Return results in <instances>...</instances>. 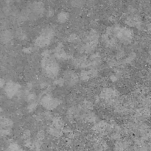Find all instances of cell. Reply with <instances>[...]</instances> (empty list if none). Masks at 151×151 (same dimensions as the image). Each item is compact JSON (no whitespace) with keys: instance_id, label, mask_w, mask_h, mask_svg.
<instances>
[{"instance_id":"277c9868","label":"cell","mask_w":151,"mask_h":151,"mask_svg":"<svg viewBox=\"0 0 151 151\" xmlns=\"http://www.w3.org/2000/svg\"><path fill=\"white\" fill-rule=\"evenodd\" d=\"M55 36V32L52 28L48 27L44 29L35 39V44L40 48H44L51 43Z\"/></svg>"},{"instance_id":"ac0fdd59","label":"cell","mask_w":151,"mask_h":151,"mask_svg":"<svg viewBox=\"0 0 151 151\" xmlns=\"http://www.w3.org/2000/svg\"><path fill=\"white\" fill-rule=\"evenodd\" d=\"M50 1H53V0H50Z\"/></svg>"},{"instance_id":"2e32d148","label":"cell","mask_w":151,"mask_h":151,"mask_svg":"<svg viewBox=\"0 0 151 151\" xmlns=\"http://www.w3.org/2000/svg\"><path fill=\"white\" fill-rule=\"evenodd\" d=\"M5 85V81H4V79H0V87L1 88H3Z\"/></svg>"},{"instance_id":"5bb4252c","label":"cell","mask_w":151,"mask_h":151,"mask_svg":"<svg viewBox=\"0 0 151 151\" xmlns=\"http://www.w3.org/2000/svg\"><path fill=\"white\" fill-rule=\"evenodd\" d=\"M23 51H24V52L26 53V54H29V53L32 52V48H31V47H27V48L24 49Z\"/></svg>"},{"instance_id":"6da1fadb","label":"cell","mask_w":151,"mask_h":151,"mask_svg":"<svg viewBox=\"0 0 151 151\" xmlns=\"http://www.w3.org/2000/svg\"><path fill=\"white\" fill-rule=\"evenodd\" d=\"M44 13V4L41 1H34L27 6L23 13L19 16V19L21 21H35L42 17Z\"/></svg>"},{"instance_id":"ba28073f","label":"cell","mask_w":151,"mask_h":151,"mask_svg":"<svg viewBox=\"0 0 151 151\" xmlns=\"http://www.w3.org/2000/svg\"><path fill=\"white\" fill-rule=\"evenodd\" d=\"M13 35L10 30H4L0 34V41L2 44H8L12 41Z\"/></svg>"},{"instance_id":"3957f363","label":"cell","mask_w":151,"mask_h":151,"mask_svg":"<svg viewBox=\"0 0 151 151\" xmlns=\"http://www.w3.org/2000/svg\"><path fill=\"white\" fill-rule=\"evenodd\" d=\"M111 35H114L116 39H119L122 43L128 44L131 42L134 38V31L125 27L115 26L114 27H111Z\"/></svg>"},{"instance_id":"7a4b0ae2","label":"cell","mask_w":151,"mask_h":151,"mask_svg":"<svg viewBox=\"0 0 151 151\" xmlns=\"http://www.w3.org/2000/svg\"><path fill=\"white\" fill-rule=\"evenodd\" d=\"M41 66L46 75L50 78H55L60 72V66L54 56H52L50 52L46 50L42 53Z\"/></svg>"},{"instance_id":"9a60e30c","label":"cell","mask_w":151,"mask_h":151,"mask_svg":"<svg viewBox=\"0 0 151 151\" xmlns=\"http://www.w3.org/2000/svg\"><path fill=\"white\" fill-rule=\"evenodd\" d=\"M47 15L49 16V17H52L53 15H54V11H53V10H52V9H50V10H48V12H47Z\"/></svg>"},{"instance_id":"e0dca14e","label":"cell","mask_w":151,"mask_h":151,"mask_svg":"<svg viewBox=\"0 0 151 151\" xmlns=\"http://www.w3.org/2000/svg\"><path fill=\"white\" fill-rule=\"evenodd\" d=\"M1 112H2V109H1V108H0V114H1Z\"/></svg>"},{"instance_id":"8fae6325","label":"cell","mask_w":151,"mask_h":151,"mask_svg":"<svg viewBox=\"0 0 151 151\" xmlns=\"http://www.w3.org/2000/svg\"><path fill=\"white\" fill-rule=\"evenodd\" d=\"M37 106H38V103L36 102H30V103L28 106V110H29V111H35V109L37 108Z\"/></svg>"},{"instance_id":"4fadbf2b","label":"cell","mask_w":151,"mask_h":151,"mask_svg":"<svg viewBox=\"0 0 151 151\" xmlns=\"http://www.w3.org/2000/svg\"><path fill=\"white\" fill-rule=\"evenodd\" d=\"M68 40H69V41H70V42L75 43V42H76L77 41H78V36L75 35V34H72V35H71L70 36H69V39H68Z\"/></svg>"},{"instance_id":"9c48e42d","label":"cell","mask_w":151,"mask_h":151,"mask_svg":"<svg viewBox=\"0 0 151 151\" xmlns=\"http://www.w3.org/2000/svg\"><path fill=\"white\" fill-rule=\"evenodd\" d=\"M69 18V14L65 11H62L58 13L57 16V20L58 22L60 23H65L68 21Z\"/></svg>"},{"instance_id":"7c38bea8","label":"cell","mask_w":151,"mask_h":151,"mask_svg":"<svg viewBox=\"0 0 151 151\" xmlns=\"http://www.w3.org/2000/svg\"><path fill=\"white\" fill-rule=\"evenodd\" d=\"M84 2V0H72V3L76 7H80L82 5Z\"/></svg>"},{"instance_id":"52a82bcc","label":"cell","mask_w":151,"mask_h":151,"mask_svg":"<svg viewBox=\"0 0 151 151\" xmlns=\"http://www.w3.org/2000/svg\"><path fill=\"white\" fill-rule=\"evenodd\" d=\"M63 81L64 83H67L69 86H75L79 81V77L73 71H67L64 74L63 77Z\"/></svg>"},{"instance_id":"8992f818","label":"cell","mask_w":151,"mask_h":151,"mask_svg":"<svg viewBox=\"0 0 151 151\" xmlns=\"http://www.w3.org/2000/svg\"><path fill=\"white\" fill-rule=\"evenodd\" d=\"M4 89L6 95L9 98H13L16 95H17L19 92H21L22 86L19 83L15 82H10L5 83V85L3 87Z\"/></svg>"},{"instance_id":"30bf717a","label":"cell","mask_w":151,"mask_h":151,"mask_svg":"<svg viewBox=\"0 0 151 151\" xmlns=\"http://www.w3.org/2000/svg\"><path fill=\"white\" fill-rule=\"evenodd\" d=\"M8 150H22V147H20V146L16 142H11L8 145Z\"/></svg>"},{"instance_id":"5b68a950","label":"cell","mask_w":151,"mask_h":151,"mask_svg":"<svg viewBox=\"0 0 151 151\" xmlns=\"http://www.w3.org/2000/svg\"><path fill=\"white\" fill-rule=\"evenodd\" d=\"M60 100L58 98H55L49 94H44L40 99V103L41 106L48 111L55 109L60 104Z\"/></svg>"}]
</instances>
